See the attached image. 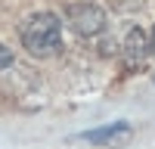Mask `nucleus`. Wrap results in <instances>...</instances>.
Masks as SVG:
<instances>
[{
	"label": "nucleus",
	"instance_id": "1",
	"mask_svg": "<svg viewBox=\"0 0 155 149\" xmlns=\"http://www.w3.org/2000/svg\"><path fill=\"white\" fill-rule=\"evenodd\" d=\"M19 41L31 56L47 59L62 50V22L56 12H34L19 25Z\"/></svg>",
	"mask_w": 155,
	"mask_h": 149
},
{
	"label": "nucleus",
	"instance_id": "2",
	"mask_svg": "<svg viewBox=\"0 0 155 149\" xmlns=\"http://www.w3.org/2000/svg\"><path fill=\"white\" fill-rule=\"evenodd\" d=\"M65 25L78 37H96L106 28V9L96 3H68L65 6Z\"/></svg>",
	"mask_w": 155,
	"mask_h": 149
},
{
	"label": "nucleus",
	"instance_id": "3",
	"mask_svg": "<svg viewBox=\"0 0 155 149\" xmlns=\"http://www.w3.org/2000/svg\"><path fill=\"white\" fill-rule=\"evenodd\" d=\"M130 137H134V127H130V124H127V121H115V124H102V127H96V131H84L81 140L96 143V146L118 149V146H124V143H130Z\"/></svg>",
	"mask_w": 155,
	"mask_h": 149
},
{
	"label": "nucleus",
	"instance_id": "4",
	"mask_svg": "<svg viewBox=\"0 0 155 149\" xmlns=\"http://www.w3.org/2000/svg\"><path fill=\"white\" fill-rule=\"evenodd\" d=\"M149 53H152V37H146V31L134 25V28L127 31V37H124V56H127V62H130V65H143Z\"/></svg>",
	"mask_w": 155,
	"mask_h": 149
},
{
	"label": "nucleus",
	"instance_id": "5",
	"mask_svg": "<svg viewBox=\"0 0 155 149\" xmlns=\"http://www.w3.org/2000/svg\"><path fill=\"white\" fill-rule=\"evenodd\" d=\"M12 65V50L0 44V68H9Z\"/></svg>",
	"mask_w": 155,
	"mask_h": 149
},
{
	"label": "nucleus",
	"instance_id": "6",
	"mask_svg": "<svg viewBox=\"0 0 155 149\" xmlns=\"http://www.w3.org/2000/svg\"><path fill=\"white\" fill-rule=\"evenodd\" d=\"M152 53H155V28H152Z\"/></svg>",
	"mask_w": 155,
	"mask_h": 149
}]
</instances>
